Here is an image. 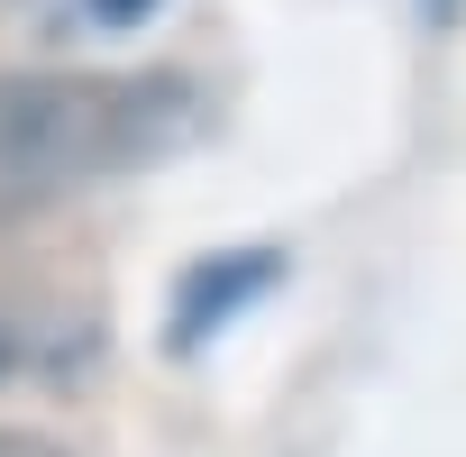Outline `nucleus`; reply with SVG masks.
Instances as JSON below:
<instances>
[{
	"mask_svg": "<svg viewBox=\"0 0 466 457\" xmlns=\"http://www.w3.org/2000/svg\"><path fill=\"white\" fill-rule=\"evenodd\" d=\"M192 128L183 74H0V228L174 156Z\"/></svg>",
	"mask_w": 466,
	"mask_h": 457,
	"instance_id": "1",
	"label": "nucleus"
},
{
	"mask_svg": "<svg viewBox=\"0 0 466 457\" xmlns=\"http://www.w3.org/2000/svg\"><path fill=\"white\" fill-rule=\"evenodd\" d=\"M284 284V257L275 248H228V257H201L183 284H174V320H165V348H210V330L219 320H238L257 293H275Z\"/></svg>",
	"mask_w": 466,
	"mask_h": 457,
	"instance_id": "2",
	"label": "nucleus"
},
{
	"mask_svg": "<svg viewBox=\"0 0 466 457\" xmlns=\"http://www.w3.org/2000/svg\"><path fill=\"white\" fill-rule=\"evenodd\" d=\"M101 348V330L65 302H28V293H0V384H56Z\"/></svg>",
	"mask_w": 466,
	"mask_h": 457,
	"instance_id": "3",
	"label": "nucleus"
},
{
	"mask_svg": "<svg viewBox=\"0 0 466 457\" xmlns=\"http://www.w3.org/2000/svg\"><path fill=\"white\" fill-rule=\"evenodd\" d=\"M147 10H156V0H74L65 28H83V37H92V28H137Z\"/></svg>",
	"mask_w": 466,
	"mask_h": 457,
	"instance_id": "4",
	"label": "nucleus"
},
{
	"mask_svg": "<svg viewBox=\"0 0 466 457\" xmlns=\"http://www.w3.org/2000/svg\"><path fill=\"white\" fill-rule=\"evenodd\" d=\"M0 457H74V448L46 439V430H0Z\"/></svg>",
	"mask_w": 466,
	"mask_h": 457,
	"instance_id": "5",
	"label": "nucleus"
}]
</instances>
